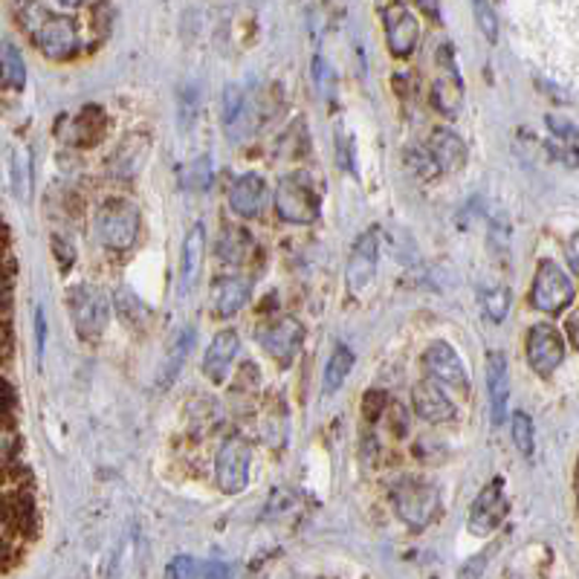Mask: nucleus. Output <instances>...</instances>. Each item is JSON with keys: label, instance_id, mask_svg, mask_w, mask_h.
<instances>
[{"label": "nucleus", "instance_id": "obj_12", "mask_svg": "<svg viewBox=\"0 0 579 579\" xmlns=\"http://www.w3.org/2000/svg\"><path fill=\"white\" fill-rule=\"evenodd\" d=\"M423 365L435 382H444V386H452L458 391H470V377H466V368H463L461 356L456 354V347L447 345V342H435V345L426 351L423 356Z\"/></svg>", "mask_w": 579, "mask_h": 579}, {"label": "nucleus", "instance_id": "obj_41", "mask_svg": "<svg viewBox=\"0 0 579 579\" xmlns=\"http://www.w3.org/2000/svg\"><path fill=\"white\" fill-rule=\"evenodd\" d=\"M568 258H571V267L577 270V238H571V249H568Z\"/></svg>", "mask_w": 579, "mask_h": 579}, {"label": "nucleus", "instance_id": "obj_22", "mask_svg": "<svg viewBox=\"0 0 579 579\" xmlns=\"http://www.w3.org/2000/svg\"><path fill=\"white\" fill-rule=\"evenodd\" d=\"M249 102L247 93L229 84L224 91V128L229 133L232 140H240V137H247L252 131V119H249Z\"/></svg>", "mask_w": 579, "mask_h": 579}, {"label": "nucleus", "instance_id": "obj_10", "mask_svg": "<svg viewBox=\"0 0 579 579\" xmlns=\"http://www.w3.org/2000/svg\"><path fill=\"white\" fill-rule=\"evenodd\" d=\"M382 24H386L389 50L398 58L412 56L417 42H421V24H417V17L409 12V7H405V3H391V7L382 9Z\"/></svg>", "mask_w": 579, "mask_h": 579}, {"label": "nucleus", "instance_id": "obj_2", "mask_svg": "<svg viewBox=\"0 0 579 579\" xmlns=\"http://www.w3.org/2000/svg\"><path fill=\"white\" fill-rule=\"evenodd\" d=\"M394 510L412 530L429 528L440 510V493L435 484L423 478H403L391 493Z\"/></svg>", "mask_w": 579, "mask_h": 579}, {"label": "nucleus", "instance_id": "obj_38", "mask_svg": "<svg viewBox=\"0 0 579 579\" xmlns=\"http://www.w3.org/2000/svg\"><path fill=\"white\" fill-rule=\"evenodd\" d=\"M35 333H38V356L44 354V340H47V324H44V314L35 310Z\"/></svg>", "mask_w": 579, "mask_h": 579}, {"label": "nucleus", "instance_id": "obj_15", "mask_svg": "<svg viewBox=\"0 0 579 579\" xmlns=\"http://www.w3.org/2000/svg\"><path fill=\"white\" fill-rule=\"evenodd\" d=\"M487 398L489 417L496 426L507 421V403H510V377H507V356L493 351L487 359Z\"/></svg>", "mask_w": 579, "mask_h": 579}, {"label": "nucleus", "instance_id": "obj_9", "mask_svg": "<svg viewBox=\"0 0 579 579\" xmlns=\"http://www.w3.org/2000/svg\"><path fill=\"white\" fill-rule=\"evenodd\" d=\"M565 359V342L563 333L551 328V324H533L528 333V363L530 368L542 377L551 374L563 365Z\"/></svg>", "mask_w": 579, "mask_h": 579}, {"label": "nucleus", "instance_id": "obj_37", "mask_svg": "<svg viewBox=\"0 0 579 579\" xmlns=\"http://www.w3.org/2000/svg\"><path fill=\"white\" fill-rule=\"evenodd\" d=\"M547 125H551V131L554 133H559V137H565V142H568V145H577V131H574V125H568V122H563V119H559V122H556L554 116H551V119H547Z\"/></svg>", "mask_w": 579, "mask_h": 579}, {"label": "nucleus", "instance_id": "obj_32", "mask_svg": "<svg viewBox=\"0 0 579 579\" xmlns=\"http://www.w3.org/2000/svg\"><path fill=\"white\" fill-rule=\"evenodd\" d=\"M481 302H484V314H487L493 322H501L507 316V310H510V290L489 287Z\"/></svg>", "mask_w": 579, "mask_h": 579}, {"label": "nucleus", "instance_id": "obj_33", "mask_svg": "<svg viewBox=\"0 0 579 579\" xmlns=\"http://www.w3.org/2000/svg\"><path fill=\"white\" fill-rule=\"evenodd\" d=\"M116 310H119V316H122L128 324H140L142 319H145V307H142L140 298L133 296L128 287L116 293Z\"/></svg>", "mask_w": 579, "mask_h": 579}, {"label": "nucleus", "instance_id": "obj_19", "mask_svg": "<svg viewBox=\"0 0 579 579\" xmlns=\"http://www.w3.org/2000/svg\"><path fill=\"white\" fill-rule=\"evenodd\" d=\"M240 351V340L235 331H221L209 345L206 356H203V374L212 382H221L229 371V365L235 363V356Z\"/></svg>", "mask_w": 579, "mask_h": 579}, {"label": "nucleus", "instance_id": "obj_29", "mask_svg": "<svg viewBox=\"0 0 579 579\" xmlns=\"http://www.w3.org/2000/svg\"><path fill=\"white\" fill-rule=\"evenodd\" d=\"M191 342H194V331H191V328H189V331H182L180 336H177V340H174L172 354H168L166 365H163V377H159V386H172L174 377H177V374H180L182 359H186V354H189Z\"/></svg>", "mask_w": 579, "mask_h": 579}, {"label": "nucleus", "instance_id": "obj_17", "mask_svg": "<svg viewBox=\"0 0 579 579\" xmlns=\"http://www.w3.org/2000/svg\"><path fill=\"white\" fill-rule=\"evenodd\" d=\"M203 249H206V229L200 224L191 226L182 238V252H180V296H186L200 279L203 270Z\"/></svg>", "mask_w": 579, "mask_h": 579}, {"label": "nucleus", "instance_id": "obj_36", "mask_svg": "<svg viewBox=\"0 0 579 579\" xmlns=\"http://www.w3.org/2000/svg\"><path fill=\"white\" fill-rule=\"evenodd\" d=\"M314 70H316V82H319V91H322L324 93V99H328V87H331V84H333L331 67L324 64L322 58H316Z\"/></svg>", "mask_w": 579, "mask_h": 579}, {"label": "nucleus", "instance_id": "obj_13", "mask_svg": "<svg viewBox=\"0 0 579 579\" xmlns=\"http://www.w3.org/2000/svg\"><path fill=\"white\" fill-rule=\"evenodd\" d=\"M507 516V498L501 493V484H489V487L481 489V496L475 498L470 513V530L475 536H489L496 533V528L505 521Z\"/></svg>", "mask_w": 579, "mask_h": 579}, {"label": "nucleus", "instance_id": "obj_4", "mask_svg": "<svg viewBox=\"0 0 579 579\" xmlns=\"http://www.w3.org/2000/svg\"><path fill=\"white\" fill-rule=\"evenodd\" d=\"M67 305H70V316H73L79 336L99 340L110 319V302L105 290L93 287V284H79L67 293Z\"/></svg>", "mask_w": 579, "mask_h": 579}, {"label": "nucleus", "instance_id": "obj_31", "mask_svg": "<svg viewBox=\"0 0 579 579\" xmlns=\"http://www.w3.org/2000/svg\"><path fill=\"white\" fill-rule=\"evenodd\" d=\"M472 15H475V24H478L481 35H484L489 44H496L498 42V15H496V9L489 7V0H472Z\"/></svg>", "mask_w": 579, "mask_h": 579}, {"label": "nucleus", "instance_id": "obj_11", "mask_svg": "<svg viewBox=\"0 0 579 579\" xmlns=\"http://www.w3.org/2000/svg\"><path fill=\"white\" fill-rule=\"evenodd\" d=\"M302 342H305V328L293 316H282V319H275L273 324H267L264 331H261L264 351L273 356L275 363L282 365H290L296 359Z\"/></svg>", "mask_w": 579, "mask_h": 579}, {"label": "nucleus", "instance_id": "obj_16", "mask_svg": "<svg viewBox=\"0 0 579 579\" xmlns=\"http://www.w3.org/2000/svg\"><path fill=\"white\" fill-rule=\"evenodd\" d=\"M414 412L429 423H447L456 417V403L447 398V391L440 389V382L423 380L412 391Z\"/></svg>", "mask_w": 579, "mask_h": 579}, {"label": "nucleus", "instance_id": "obj_28", "mask_svg": "<svg viewBox=\"0 0 579 579\" xmlns=\"http://www.w3.org/2000/svg\"><path fill=\"white\" fill-rule=\"evenodd\" d=\"M12 186L21 200H29L33 194V154L26 149L15 151L12 157Z\"/></svg>", "mask_w": 579, "mask_h": 579}, {"label": "nucleus", "instance_id": "obj_25", "mask_svg": "<svg viewBox=\"0 0 579 579\" xmlns=\"http://www.w3.org/2000/svg\"><path fill=\"white\" fill-rule=\"evenodd\" d=\"M168 577H229L232 568L217 563H200L194 556H177L166 568Z\"/></svg>", "mask_w": 579, "mask_h": 579}, {"label": "nucleus", "instance_id": "obj_27", "mask_svg": "<svg viewBox=\"0 0 579 579\" xmlns=\"http://www.w3.org/2000/svg\"><path fill=\"white\" fill-rule=\"evenodd\" d=\"M0 79H3L12 91H21L26 84V64L21 52L15 50V44H3V47H0Z\"/></svg>", "mask_w": 579, "mask_h": 579}, {"label": "nucleus", "instance_id": "obj_40", "mask_svg": "<svg viewBox=\"0 0 579 579\" xmlns=\"http://www.w3.org/2000/svg\"><path fill=\"white\" fill-rule=\"evenodd\" d=\"M9 310V282L0 275V316Z\"/></svg>", "mask_w": 579, "mask_h": 579}, {"label": "nucleus", "instance_id": "obj_20", "mask_svg": "<svg viewBox=\"0 0 579 579\" xmlns=\"http://www.w3.org/2000/svg\"><path fill=\"white\" fill-rule=\"evenodd\" d=\"M429 154L432 159H435L438 172H458V168L466 166V145H463L461 137H458L456 131H449V128H438V131L432 133Z\"/></svg>", "mask_w": 579, "mask_h": 579}, {"label": "nucleus", "instance_id": "obj_8", "mask_svg": "<svg viewBox=\"0 0 579 579\" xmlns=\"http://www.w3.org/2000/svg\"><path fill=\"white\" fill-rule=\"evenodd\" d=\"M377 264H380V238H377V232L368 229L356 238L354 249H351V258H347V290H351V293H363V290L374 282Z\"/></svg>", "mask_w": 579, "mask_h": 579}, {"label": "nucleus", "instance_id": "obj_42", "mask_svg": "<svg viewBox=\"0 0 579 579\" xmlns=\"http://www.w3.org/2000/svg\"><path fill=\"white\" fill-rule=\"evenodd\" d=\"M61 7H82V3H87V0H58Z\"/></svg>", "mask_w": 579, "mask_h": 579}, {"label": "nucleus", "instance_id": "obj_14", "mask_svg": "<svg viewBox=\"0 0 579 579\" xmlns=\"http://www.w3.org/2000/svg\"><path fill=\"white\" fill-rule=\"evenodd\" d=\"M267 180L261 174H240L229 186V206L240 217H258L267 206Z\"/></svg>", "mask_w": 579, "mask_h": 579}, {"label": "nucleus", "instance_id": "obj_6", "mask_svg": "<svg viewBox=\"0 0 579 579\" xmlns=\"http://www.w3.org/2000/svg\"><path fill=\"white\" fill-rule=\"evenodd\" d=\"M249 461H252V449L244 438H229L217 452L215 461V478L217 487L229 493V496H238L244 493L249 481Z\"/></svg>", "mask_w": 579, "mask_h": 579}, {"label": "nucleus", "instance_id": "obj_35", "mask_svg": "<svg viewBox=\"0 0 579 579\" xmlns=\"http://www.w3.org/2000/svg\"><path fill=\"white\" fill-rule=\"evenodd\" d=\"M15 449H17L15 429L9 426L7 417H0V470H7L9 461L15 458Z\"/></svg>", "mask_w": 579, "mask_h": 579}, {"label": "nucleus", "instance_id": "obj_34", "mask_svg": "<svg viewBox=\"0 0 579 579\" xmlns=\"http://www.w3.org/2000/svg\"><path fill=\"white\" fill-rule=\"evenodd\" d=\"M212 182V159L209 157H200L198 163H191L189 168H186V186L194 191H203Z\"/></svg>", "mask_w": 579, "mask_h": 579}, {"label": "nucleus", "instance_id": "obj_7", "mask_svg": "<svg viewBox=\"0 0 579 579\" xmlns=\"http://www.w3.org/2000/svg\"><path fill=\"white\" fill-rule=\"evenodd\" d=\"M33 38L38 50L52 61H64L79 50V29H75L73 17L64 15H44L33 29Z\"/></svg>", "mask_w": 579, "mask_h": 579}, {"label": "nucleus", "instance_id": "obj_26", "mask_svg": "<svg viewBox=\"0 0 579 579\" xmlns=\"http://www.w3.org/2000/svg\"><path fill=\"white\" fill-rule=\"evenodd\" d=\"M461 93H463L461 75H458V70H452V73H449V82L444 79V82L435 84L432 102H435V108H438L444 116H456L458 108H461Z\"/></svg>", "mask_w": 579, "mask_h": 579}, {"label": "nucleus", "instance_id": "obj_18", "mask_svg": "<svg viewBox=\"0 0 579 579\" xmlns=\"http://www.w3.org/2000/svg\"><path fill=\"white\" fill-rule=\"evenodd\" d=\"M151 154V142L145 133H131V137H125V142H119V149L110 157V172L116 177H122V180H131L137 174L142 172L145 166V159Z\"/></svg>", "mask_w": 579, "mask_h": 579}, {"label": "nucleus", "instance_id": "obj_39", "mask_svg": "<svg viewBox=\"0 0 579 579\" xmlns=\"http://www.w3.org/2000/svg\"><path fill=\"white\" fill-rule=\"evenodd\" d=\"M414 3L421 7V12H426L429 17H435V21L440 17V0H414Z\"/></svg>", "mask_w": 579, "mask_h": 579}, {"label": "nucleus", "instance_id": "obj_5", "mask_svg": "<svg viewBox=\"0 0 579 579\" xmlns=\"http://www.w3.org/2000/svg\"><path fill=\"white\" fill-rule=\"evenodd\" d=\"M574 302V282L554 261H542L533 279V307L545 314H559Z\"/></svg>", "mask_w": 579, "mask_h": 579}, {"label": "nucleus", "instance_id": "obj_23", "mask_svg": "<svg viewBox=\"0 0 579 579\" xmlns=\"http://www.w3.org/2000/svg\"><path fill=\"white\" fill-rule=\"evenodd\" d=\"M354 363H356V356L351 347L347 345L333 347L331 359H328V365H324V380H322L324 398H333V394L342 389V382L347 380V374H351Z\"/></svg>", "mask_w": 579, "mask_h": 579}, {"label": "nucleus", "instance_id": "obj_21", "mask_svg": "<svg viewBox=\"0 0 579 579\" xmlns=\"http://www.w3.org/2000/svg\"><path fill=\"white\" fill-rule=\"evenodd\" d=\"M247 302H249L247 279L224 275V279H217V282L212 284V310H215V316H221V319L235 316Z\"/></svg>", "mask_w": 579, "mask_h": 579}, {"label": "nucleus", "instance_id": "obj_24", "mask_svg": "<svg viewBox=\"0 0 579 579\" xmlns=\"http://www.w3.org/2000/svg\"><path fill=\"white\" fill-rule=\"evenodd\" d=\"M252 252V240L249 232L244 229H224L221 240H217V256L224 264H244Z\"/></svg>", "mask_w": 579, "mask_h": 579}, {"label": "nucleus", "instance_id": "obj_30", "mask_svg": "<svg viewBox=\"0 0 579 579\" xmlns=\"http://www.w3.org/2000/svg\"><path fill=\"white\" fill-rule=\"evenodd\" d=\"M510 435H513V444L521 456L530 458L533 456V444H536V429H533V421H530L524 412H516L510 417Z\"/></svg>", "mask_w": 579, "mask_h": 579}, {"label": "nucleus", "instance_id": "obj_3", "mask_svg": "<svg viewBox=\"0 0 579 579\" xmlns=\"http://www.w3.org/2000/svg\"><path fill=\"white\" fill-rule=\"evenodd\" d=\"M319 194H316L314 182L307 180L305 174H287L279 180V189H275V212L282 221L296 226L314 224L319 217Z\"/></svg>", "mask_w": 579, "mask_h": 579}, {"label": "nucleus", "instance_id": "obj_43", "mask_svg": "<svg viewBox=\"0 0 579 579\" xmlns=\"http://www.w3.org/2000/svg\"><path fill=\"white\" fill-rule=\"evenodd\" d=\"M568 333H571V345H577V324H574V319L568 322Z\"/></svg>", "mask_w": 579, "mask_h": 579}, {"label": "nucleus", "instance_id": "obj_1", "mask_svg": "<svg viewBox=\"0 0 579 579\" xmlns=\"http://www.w3.org/2000/svg\"><path fill=\"white\" fill-rule=\"evenodd\" d=\"M93 238L110 252H125L140 238V209L131 200H105L93 217Z\"/></svg>", "mask_w": 579, "mask_h": 579}]
</instances>
